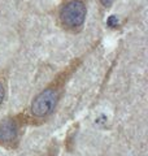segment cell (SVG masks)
<instances>
[{
	"label": "cell",
	"instance_id": "6",
	"mask_svg": "<svg viewBox=\"0 0 148 156\" xmlns=\"http://www.w3.org/2000/svg\"><path fill=\"white\" fill-rule=\"evenodd\" d=\"M47 156H55V155H53V154H49V155H47Z\"/></svg>",
	"mask_w": 148,
	"mask_h": 156
},
{
	"label": "cell",
	"instance_id": "2",
	"mask_svg": "<svg viewBox=\"0 0 148 156\" xmlns=\"http://www.w3.org/2000/svg\"><path fill=\"white\" fill-rule=\"evenodd\" d=\"M87 16V7L83 0H69L60 8L58 21L69 33H79Z\"/></svg>",
	"mask_w": 148,
	"mask_h": 156
},
{
	"label": "cell",
	"instance_id": "3",
	"mask_svg": "<svg viewBox=\"0 0 148 156\" xmlns=\"http://www.w3.org/2000/svg\"><path fill=\"white\" fill-rule=\"evenodd\" d=\"M21 126L22 120H19V116L7 117L0 121V144L13 147L18 142Z\"/></svg>",
	"mask_w": 148,
	"mask_h": 156
},
{
	"label": "cell",
	"instance_id": "4",
	"mask_svg": "<svg viewBox=\"0 0 148 156\" xmlns=\"http://www.w3.org/2000/svg\"><path fill=\"white\" fill-rule=\"evenodd\" d=\"M4 98H5V85L0 81V105L3 104Z\"/></svg>",
	"mask_w": 148,
	"mask_h": 156
},
{
	"label": "cell",
	"instance_id": "5",
	"mask_svg": "<svg viewBox=\"0 0 148 156\" xmlns=\"http://www.w3.org/2000/svg\"><path fill=\"white\" fill-rule=\"evenodd\" d=\"M99 2H100V4L103 7H105V8H109L112 4H113V2H115V0H99Z\"/></svg>",
	"mask_w": 148,
	"mask_h": 156
},
{
	"label": "cell",
	"instance_id": "1",
	"mask_svg": "<svg viewBox=\"0 0 148 156\" xmlns=\"http://www.w3.org/2000/svg\"><path fill=\"white\" fill-rule=\"evenodd\" d=\"M81 64V58L73 60L62 72H60L55 77L51 83H49L46 89L42 90L39 94L34 98L30 112L35 119H46L49 115H52V112L55 111L56 105L58 103L65 86L66 81L72 77L73 72L77 70L78 65Z\"/></svg>",
	"mask_w": 148,
	"mask_h": 156
}]
</instances>
